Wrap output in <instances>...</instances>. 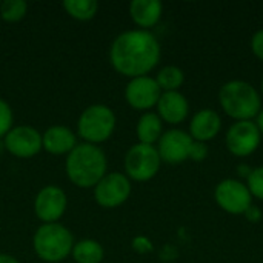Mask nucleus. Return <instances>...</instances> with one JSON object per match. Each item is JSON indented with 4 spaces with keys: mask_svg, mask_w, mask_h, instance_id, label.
<instances>
[{
    "mask_svg": "<svg viewBox=\"0 0 263 263\" xmlns=\"http://www.w3.org/2000/svg\"><path fill=\"white\" fill-rule=\"evenodd\" d=\"M193 142L194 140L191 139L190 133L179 128H173L162 134L156 148L159 151L162 162H166L170 165H177L190 159Z\"/></svg>",
    "mask_w": 263,
    "mask_h": 263,
    "instance_id": "11",
    "label": "nucleus"
},
{
    "mask_svg": "<svg viewBox=\"0 0 263 263\" xmlns=\"http://www.w3.org/2000/svg\"><path fill=\"white\" fill-rule=\"evenodd\" d=\"M136 134H137L139 143H145V145L157 143L163 134V122L157 116V112H151V111L143 112L137 122Z\"/></svg>",
    "mask_w": 263,
    "mask_h": 263,
    "instance_id": "18",
    "label": "nucleus"
},
{
    "mask_svg": "<svg viewBox=\"0 0 263 263\" xmlns=\"http://www.w3.org/2000/svg\"><path fill=\"white\" fill-rule=\"evenodd\" d=\"M65 11L74 17L76 20H91L99 9V3L96 0H66L63 2Z\"/></svg>",
    "mask_w": 263,
    "mask_h": 263,
    "instance_id": "21",
    "label": "nucleus"
},
{
    "mask_svg": "<svg viewBox=\"0 0 263 263\" xmlns=\"http://www.w3.org/2000/svg\"><path fill=\"white\" fill-rule=\"evenodd\" d=\"M66 206V193L55 185L42 188L34 200V213L43 223H57V220L65 214Z\"/></svg>",
    "mask_w": 263,
    "mask_h": 263,
    "instance_id": "12",
    "label": "nucleus"
},
{
    "mask_svg": "<svg viewBox=\"0 0 263 263\" xmlns=\"http://www.w3.org/2000/svg\"><path fill=\"white\" fill-rule=\"evenodd\" d=\"M0 263H20L14 256H9V254H2L0 253Z\"/></svg>",
    "mask_w": 263,
    "mask_h": 263,
    "instance_id": "30",
    "label": "nucleus"
},
{
    "mask_svg": "<svg viewBox=\"0 0 263 263\" xmlns=\"http://www.w3.org/2000/svg\"><path fill=\"white\" fill-rule=\"evenodd\" d=\"M154 79L162 92H171L180 89V86L185 82V72L176 65H166L157 72Z\"/></svg>",
    "mask_w": 263,
    "mask_h": 263,
    "instance_id": "20",
    "label": "nucleus"
},
{
    "mask_svg": "<svg viewBox=\"0 0 263 263\" xmlns=\"http://www.w3.org/2000/svg\"><path fill=\"white\" fill-rule=\"evenodd\" d=\"M256 125H257V128H259V131H260V134H262L263 137V108L262 111L257 114V117H256Z\"/></svg>",
    "mask_w": 263,
    "mask_h": 263,
    "instance_id": "31",
    "label": "nucleus"
},
{
    "mask_svg": "<svg viewBox=\"0 0 263 263\" xmlns=\"http://www.w3.org/2000/svg\"><path fill=\"white\" fill-rule=\"evenodd\" d=\"M162 55L160 43L151 31L129 29L119 34L109 49L112 68L129 79L148 76Z\"/></svg>",
    "mask_w": 263,
    "mask_h": 263,
    "instance_id": "1",
    "label": "nucleus"
},
{
    "mask_svg": "<svg viewBox=\"0 0 263 263\" xmlns=\"http://www.w3.org/2000/svg\"><path fill=\"white\" fill-rule=\"evenodd\" d=\"M163 12V5L159 0H133L129 3V15L139 29L149 31L154 28Z\"/></svg>",
    "mask_w": 263,
    "mask_h": 263,
    "instance_id": "17",
    "label": "nucleus"
},
{
    "mask_svg": "<svg viewBox=\"0 0 263 263\" xmlns=\"http://www.w3.org/2000/svg\"><path fill=\"white\" fill-rule=\"evenodd\" d=\"M260 96H262V99H263V77H262V83H260Z\"/></svg>",
    "mask_w": 263,
    "mask_h": 263,
    "instance_id": "32",
    "label": "nucleus"
},
{
    "mask_svg": "<svg viewBox=\"0 0 263 263\" xmlns=\"http://www.w3.org/2000/svg\"><path fill=\"white\" fill-rule=\"evenodd\" d=\"M262 142V134L254 120L234 122L225 136L228 151L236 157H248L257 151Z\"/></svg>",
    "mask_w": 263,
    "mask_h": 263,
    "instance_id": "8",
    "label": "nucleus"
},
{
    "mask_svg": "<svg viewBox=\"0 0 263 263\" xmlns=\"http://www.w3.org/2000/svg\"><path fill=\"white\" fill-rule=\"evenodd\" d=\"M251 51L257 59H260L263 62V28L253 34V37H251Z\"/></svg>",
    "mask_w": 263,
    "mask_h": 263,
    "instance_id": "26",
    "label": "nucleus"
},
{
    "mask_svg": "<svg viewBox=\"0 0 263 263\" xmlns=\"http://www.w3.org/2000/svg\"><path fill=\"white\" fill-rule=\"evenodd\" d=\"M214 200L220 210L239 216L253 205V196L245 182L239 179H223L214 190Z\"/></svg>",
    "mask_w": 263,
    "mask_h": 263,
    "instance_id": "7",
    "label": "nucleus"
},
{
    "mask_svg": "<svg viewBox=\"0 0 263 263\" xmlns=\"http://www.w3.org/2000/svg\"><path fill=\"white\" fill-rule=\"evenodd\" d=\"M131 196V182L123 173H106L94 186V199L102 208H117Z\"/></svg>",
    "mask_w": 263,
    "mask_h": 263,
    "instance_id": "9",
    "label": "nucleus"
},
{
    "mask_svg": "<svg viewBox=\"0 0 263 263\" xmlns=\"http://www.w3.org/2000/svg\"><path fill=\"white\" fill-rule=\"evenodd\" d=\"M12 109L8 102L0 99V137H5L12 128Z\"/></svg>",
    "mask_w": 263,
    "mask_h": 263,
    "instance_id": "24",
    "label": "nucleus"
},
{
    "mask_svg": "<svg viewBox=\"0 0 263 263\" xmlns=\"http://www.w3.org/2000/svg\"><path fill=\"white\" fill-rule=\"evenodd\" d=\"M5 148L9 154L18 159H29L39 154L42 146V134L28 125H20L11 128L5 136Z\"/></svg>",
    "mask_w": 263,
    "mask_h": 263,
    "instance_id": "10",
    "label": "nucleus"
},
{
    "mask_svg": "<svg viewBox=\"0 0 263 263\" xmlns=\"http://www.w3.org/2000/svg\"><path fill=\"white\" fill-rule=\"evenodd\" d=\"M71 254L77 263H100L105 257L103 247L92 239H83L74 243Z\"/></svg>",
    "mask_w": 263,
    "mask_h": 263,
    "instance_id": "19",
    "label": "nucleus"
},
{
    "mask_svg": "<svg viewBox=\"0 0 263 263\" xmlns=\"http://www.w3.org/2000/svg\"><path fill=\"white\" fill-rule=\"evenodd\" d=\"M76 145H77V139L68 126L54 125V126H49L42 134L43 149L54 156L69 154L76 148Z\"/></svg>",
    "mask_w": 263,
    "mask_h": 263,
    "instance_id": "16",
    "label": "nucleus"
},
{
    "mask_svg": "<svg viewBox=\"0 0 263 263\" xmlns=\"http://www.w3.org/2000/svg\"><path fill=\"white\" fill-rule=\"evenodd\" d=\"M35 254L48 263L65 260L74 248L72 233L60 223H43L32 237Z\"/></svg>",
    "mask_w": 263,
    "mask_h": 263,
    "instance_id": "4",
    "label": "nucleus"
},
{
    "mask_svg": "<svg viewBox=\"0 0 263 263\" xmlns=\"http://www.w3.org/2000/svg\"><path fill=\"white\" fill-rule=\"evenodd\" d=\"M133 248H134L137 253L145 254V253H151V251H153V243H151V240L146 239L145 236H139V237H136V239L133 240Z\"/></svg>",
    "mask_w": 263,
    "mask_h": 263,
    "instance_id": "27",
    "label": "nucleus"
},
{
    "mask_svg": "<svg viewBox=\"0 0 263 263\" xmlns=\"http://www.w3.org/2000/svg\"><path fill=\"white\" fill-rule=\"evenodd\" d=\"M162 96V89L151 76H142L131 79L125 88V99L128 105L139 111H148L154 108Z\"/></svg>",
    "mask_w": 263,
    "mask_h": 263,
    "instance_id": "13",
    "label": "nucleus"
},
{
    "mask_svg": "<svg viewBox=\"0 0 263 263\" xmlns=\"http://www.w3.org/2000/svg\"><path fill=\"white\" fill-rule=\"evenodd\" d=\"M28 3L23 0H5L0 3V15L5 22L15 23L26 15Z\"/></svg>",
    "mask_w": 263,
    "mask_h": 263,
    "instance_id": "22",
    "label": "nucleus"
},
{
    "mask_svg": "<svg viewBox=\"0 0 263 263\" xmlns=\"http://www.w3.org/2000/svg\"><path fill=\"white\" fill-rule=\"evenodd\" d=\"M245 183H247L253 197L263 200V165L257 166V168H253V171L248 176Z\"/></svg>",
    "mask_w": 263,
    "mask_h": 263,
    "instance_id": "23",
    "label": "nucleus"
},
{
    "mask_svg": "<svg viewBox=\"0 0 263 263\" xmlns=\"http://www.w3.org/2000/svg\"><path fill=\"white\" fill-rule=\"evenodd\" d=\"M116 114L106 105H91L79 117L77 133L79 136L91 145L106 142L116 129Z\"/></svg>",
    "mask_w": 263,
    "mask_h": 263,
    "instance_id": "5",
    "label": "nucleus"
},
{
    "mask_svg": "<svg viewBox=\"0 0 263 263\" xmlns=\"http://www.w3.org/2000/svg\"><path fill=\"white\" fill-rule=\"evenodd\" d=\"M210 154V149H208V145L203 143V142H193L191 145V151H190V159L194 160V162H203L206 160Z\"/></svg>",
    "mask_w": 263,
    "mask_h": 263,
    "instance_id": "25",
    "label": "nucleus"
},
{
    "mask_svg": "<svg viewBox=\"0 0 263 263\" xmlns=\"http://www.w3.org/2000/svg\"><path fill=\"white\" fill-rule=\"evenodd\" d=\"M251 171H253V168L250 165H247V163H240L237 166V174L240 177H243V179H248V176L251 174Z\"/></svg>",
    "mask_w": 263,
    "mask_h": 263,
    "instance_id": "29",
    "label": "nucleus"
},
{
    "mask_svg": "<svg viewBox=\"0 0 263 263\" xmlns=\"http://www.w3.org/2000/svg\"><path fill=\"white\" fill-rule=\"evenodd\" d=\"M162 159L154 145L136 143L125 156L126 177L136 182H148L159 173Z\"/></svg>",
    "mask_w": 263,
    "mask_h": 263,
    "instance_id": "6",
    "label": "nucleus"
},
{
    "mask_svg": "<svg viewBox=\"0 0 263 263\" xmlns=\"http://www.w3.org/2000/svg\"><path fill=\"white\" fill-rule=\"evenodd\" d=\"M243 217L248 220V222H251V223H259L260 220H262L263 217V213L262 210L257 206V205H251L245 213H243Z\"/></svg>",
    "mask_w": 263,
    "mask_h": 263,
    "instance_id": "28",
    "label": "nucleus"
},
{
    "mask_svg": "<svg viewBox=\"0 0 263 263\" xmlns=\"http://www.w3.org/2000/svg\"><path fill=\"white\" fill-rule=\"evenodd\" d=\"M222 129V119L217 111L211 108L199 109L193 114L190 122V136L196 142H210Z\"/></svg>",
    "mask_w": 263,
    "mask_h": 263,
    "instance_id": "14",
    "label": "nucleus"
},
{
    "mask_svg": "<svg viewBox=\"0 0 263 263\" xmlns=\"http://www.w3.org/2000/svg\"><path fill=\"white\" fill-rule=\"evenodd\" d=\"M219 103L227 116L236 122L254 120L262 111L260 92L247 80H230L219 89Z\"/></svg>",
    "mask_w": 263,
    "mask_h": 263,
    "instance_id": "3",
    "label": "nucleus"
},
{
    "mask_svg": "<svg viewBox=\"0 0 263 263\" xmlns=\"http://www.w3.org/2000/svg\"><path fill=\"white\" fill-rule=\"evenodd\" d=\"M156 108L157 116L162 119V122H166L170 125L182 123L190 114L188 99L180 91L162 92Z\"/></svg>",
    "mask_w": 263,
    "mask_h": 263,
    "instance_id": "15",
    "label": "nucleus"
},
{
    "mask_svg": "<svg viewBox=\"0 0 263 263\" xmlns=\"http://www.w3.org/2000/svg\"><path fill=\"white\" fill-rule=\"evenodd\" d=\"M68 179L79 188H94L106 174L108 162L102 148L91 143H77L66 157Z\"/></svg>",
    "mask_w": 263,
    "mask_h": 263,
    "instance_id": "2",
    "label": "nucleus"
}]
</instances>
